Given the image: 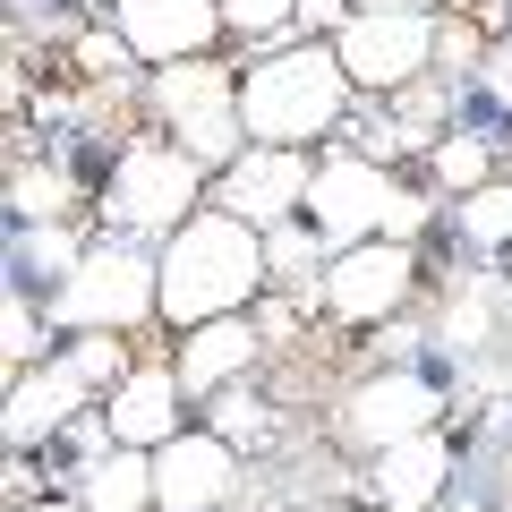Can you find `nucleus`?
I'll return each instance as SVG.
<instances>
[{
    "label": "nucleus",
    "mask_w": 512,
    "mask_h": 512,
    "mask_svg": "<svg viewBox=\"0 0 512 512\" xmlns=\"http://www.w3.org/2000/svg\"><path fill=\"white\" fill-rule=\"evenodd\" d=\"M239 495V444L214 427H180L154 444V512H231Z\"/></svg>",
    "instance_id": "9d476101"
},
{
    "label": "nucleus",
    "mask_w": 512,
    "mask_h": 512,
    "mask_svg": "<svg viewBox=\"0 0 512 512\" xmlns=\"http://www.w3.org/2000/svg\"><path fill=\"white\" fill-rule=\"evenodd\" d=\"M504 376H512V316H504Z\"/></svg>",
    "instance_id": "f704fd0d"
},
{
    "label": "nucleus",
    "mask_w": 512,
    "mask_h": 512,
    "mask_svg": "<svg viewBox=\"0 0 512 512\" xmlns=\"http://www.w3.org/2000/svg\"><path fill=\"white\" fill-rule=\"evenodd\" d=\"M205 427H214V436H231L239 453H265V444H274V402H256L248 376H239V384H222L214 402H205Z\"/></svg>",
    "instance_id": "5701e85b"
},
{
    "label": "nucleus",
    "mask_w": 512,
    "mask_h": 512,
    "mask_svg": "<svg viewBox=\"0 0 512 512\" xmlns=\"http://www.w3.org/2000/svg\"><path fill=\"white\" fill-rule=\"evenodd\" d=\"M299 512H376V504H299Z\"/></svg>",
    "instance_id": "72a5a7b5"
},
{
    "label": "nucleus",
    "mask_w": 512,
    "mask_h": 512,
    "mask_svg": "<svg viewBox=\"0 0 512 512\" xmlns=\"http://www.w3.org/2000/svg\"><path fill=\"white\" fill-rule=\"evenodd\" d=\"M163 325H214V316H239L248 299L274 291V265H265V231L239 222L231 205H197L180 231L163 239Z\"/></svg>",
    "instance_id": "f257e3e1"
},
{
    "label": "nucleus",
    "mask_w": 512,
    "mask_h": 512,
    "mask_svg": "<svg viewBox=\"0 0 512 512\" xmlns=\"http://www.w3.org/2000/svg\"><path fill=\"white\" fill-rule=\"evenodd\" d=\"M427 171H436L453 197H470V188L495 180V146H487V137H470V128H444L436 146H427Z\"/></svg>",
    "instance_id": "b1692460"
},
{
    "label": "nucleus",
    "mask_w": 512,
    "mask_h": 512,
    "mask_svg": "<svg viewBox=\"0 0 512 512\" xmlns=\"http://www.w3.org/2000/svg\"><path fill=\"white\" fill-rule=\"evenodd\" d=\"M350 103H359V86H350L333 35H291L239 69L248 146H316V137H333L350 120Z\"/></svg>",
    "instance_id": "f03ea898"
},
{
    "label": "nucleus",
    "mask_w": 512,
    "mask_h": 512,
    "mask_svg": "<svg viewBox=\"0 0 512 512\" xmlns=\"http://www.w3.org/2000/svg\"><path fill=\"white\" fill-rule=\"evenodd\" d=\"M43 308L60 333H137L146 316H163V256H146V239L111 231L103 248L77 256V274Z\"/></svg>",
    "instance_id": "7ed1b4c3"
},
{
    "label": "nucleus",
    "mask_w": 512,
    "mask_h": 512,
    "mask_svg": "<svg viewBox=\"0 0 512 512\" xmlns=\"http://www.w3.org/2000/svg\"><path fill=\"white\" fill-rule=\"evenodd\" d=\"M444 512H504V504H478V495H461V504H444Z\"/></svg>",
    "instance_id": "473e14b6"
},
{
    "label": "nucleus",
    "mask_w": 512,
    "mask_h": 512,
    "mask_svg": "<svg viewBox=\"0 0 512 512\" xmlns=\"http://www.w3.org/2000/svg\"><path fill=\"white\" fill-rule=\"evenodd\" d=\"M256 359H265V325H256L248 308H239V316H214V325H188L180 350H171V367H180V384H188V402H214L222 384L256 376Z\"/></svg>",
    "instance_id": "2eb2a0df"
},
{
    "label": "nucleus",
    "mask_w": 512,
    "mask_h": 512,
    "mask_svg": "<svg viewBox=\"0 0 512 512\" xmlns=\"http://www.w3.org/2000/svg\"><path fill=\"white\" fill-rule=\"evenodd\" d=\"M453 231H461V248H478V256H504V248H512V180L470 188V197L453 205Z\"/></svg>",
    "instance_id": "412c9836"
},
{
    "label": "nucleus",
    "mask_w": 512,
    "mask_h": 512,
    "mask_svg": "<svg viewBox=\"0 0 512 512\" xmlns=\"http://www.w3.org/2000/svg\"><path fill=\"white\" fill-rule=\"evenodd\" d=\"M504 291H512V248H504Z\"/></svg>",
    "instance_id": "c9c22d12"
},
{
    "label": "nucleus",
    "mask_w": 512,
    "mask_h": 512,
    "mask_svg": "<svg viewBox=\"0 0 512 512\" xmlns=\"http://www.w3.org/2000/svg\"><path fill=\"white\" fill-rule=\"evenodd\" d=\"M77 256H86L77 222H18V231H9V291L52 299L60 282L77 274Z\"/></svg>",
    "instance_id": "f3484780"
},
{
    "label": "nucleus",
    "mask_w": 512,
    "mask_h": 512,
    "mask_svg": "<svg viewBox=\"0 0 512 512\" xmlns=\"http://www.w3.org/2000/svg\"><path fill=\"white\" fill-rule=\"evenodd\" d=\"M478 350H504V325H495V282H461L436 316V359H478Z\"/></svg>",
    "instance_id": "6ab92c4d"
},
{
    "label": "nucleus",
    "mask_w": 512,
    "mask_h": 512,
    "mask_svg": "<svg viewBox=\"0 0 512 512\" xmlns=\"http://www.w3.org/2000/svg\"><path fill=\"white\" fill-rule=\"evenodd\" d=\"M222 26H231L248 52H256V43L274 52V43L299 35V0H222Z\"/></svg>",
    "instance_id": "393cba45"
},
{
    "label": "nucleus",
    "mask_w": 512,
    "mask_h": 512,
    "mask_svg": "<svg viewBox=\"0 0 512 512\" xmlns=\"http://www.w3.org/2000/svg\"><path fill=\"white\" fill-rule=\"evenodd\" d=\"M436 43H444L436 9H359L333 35V52H342V69H350L359 94H402V86H419L436 69Z\"/></svg>",
    "instance_id": "0eeeda50"
},
{
    "label": "nucleus",
    "mask_w": 512,
    "mask_h": 512,
    "mask_svg": "<svg viewBox=\"0 0 512 512\" xmlns=\"http://www.w3.org/2000/svg\"><path fill=\"white\" fill-rule=\"evenodd\" d=\"M308 180H316V163L299 146H248L239 163H222L214 171V197L231 205L239 222H291V214H308Z\"/></svg>",
    "instance_id": "9b49d317"
},
{
    "label": "nucleus",
    "mask_w": 512,
    "mask_h": 512,
    "mask_svg": "<svg viewBox=\"0 0 512 512\" xmlns=\"http://www.w3.org/2000/svg\"><path fill=\"white\" fill-rule=\"evenodd\" d=\"M231 512H239V504H231Z\"/></svg>",
    "instance_id": "e433bc0d"
},
{
    "label": "nucleus",
    "mask_w": 512,
    "mask_h": 512,
    "mask_svg": "<svg viewBox=\"0 0 512 512\" xmlns=\"http://www.w3.org/2000/svg\"><path fill=\"white\" fill-rule=\"evenodd\" d=\"M180 402H188L180 367L146 359V367H128V376L103 393V419H111V436H120V444H146V453H154V444L180 436Z\"/></svg>",
    "instance_id": "dca6fc26"
},
{
    "label": "nucleus",
    "mask_w": 512,
    "mask_h": 512,
    "mask_svg": "<svg viewBox=\"0 0 512 512\" xmlns=\"http://www.w3.org/2000/svg\"><path fill=\"white\" fill-rule=\"evenodd\" d=\"M308 222L325 231V248H359V239H419L427 197L402 188L376 154H325L308 180Z\"/></svg>",
    "instance_id": "20e7f679"
},
{
    "label": "nucleus",
    "mask_w": 512,
    "mask_h": 512,
    "mask_svg": "<svg viewBox=\"0 0 512 512\" xmlns=\"http://www.w3.org/2000/svg\"><path fill=\"white\" fill-rule=\"evenodd\" d=\"M359 9H444V0H359Z\"/></svg>",
    "instance_id": "2f4dec72"
},
{
    "label": "nucleus",
    "mask_w": 512,
    "mask_h": 512,
    "mask_svg": "<svg viewBox=\"0 0 512 512\" xmlns=\"http://www.w3.org/2000/svg\"><path fill=\"white\" fill-rule=\"evenodd\" d=\"M60 359H69L94 393H111V384L128 376V333H69V342H60Z\"/></svg>",
    "instance_id": "a878e982"
},
{
    "label": "nucleus",
    "mask_w": 512,
    "mask_h": 512,
    "mask_svg": "<svg viewBox=\"0 0 512 512\" xmlns=\"http://www.w3.org/2000/svg\"><path fill=\"white\" fill-rule=\"evenodd\" d=\"M205 197V163L171 137H137V146L111 154V180H103V222L120 239H171Z\"/></svg>",
    "instance_id": "423d86ee"
},
{
    "label": "nucleus",
    "mask_w": 512,
    "mask_h": 512,
    "mask_svg": "<svg viewBox=\"0 0 512 512\" xmlns=\"http://www.w3.org/2000/svg\"><path fill=\"white\" fill-rule=\"evenodd\" d=\"M77 495H86L94 512H154V453L146 444H111V453L77 478Z\"/></svg>",
    "instance_id": "a211bd4d"
},
{
    "label": "nucleus",
    "mask_w": 512,
    "mask_h": 512,
    "mask_svg": "<svg viewBox=\"0 0 512 512\" xmlns=\"http://www.w3.org/2000/svg\"><path fill=\"white\" fill-rule=\"evenodd\" d=\"M444 393H453V384H444L436 367H376V376L350 384L342 436L359 444V453H384V444H402V436H427V427H444Z\"/></svg>",
    "instance_id": "6e6552de"
},
{
    "label": "nucleus",
    "mask_w": 512,
    "mask_h": 512,
    "mask_svg": "<svg viewBox=\"0 0 512 512\" xmlns=\"http://www.w3.org/2000/svg\"><path fill=\"white\" fill-rule=\"evenodd\" d=\"M18 512H94L86 495H43V504H18Z\"/></svg>",
    "instance_id": "7c9ffc66"
},
{
    "label": "nucleus",
    "mask_w": 512,
    "mask_h": 512,
    "mask_svg": "<svg viewBox=\"0 0 512 512\" xmlns=\"http://www.w3.org/2000/svg\"><path fill=\"white\" fill-rule=\"evenodd\" d=\"M111 26L128 35V52L171 69V60L214 52L231 26H222V0H111Z\"/></svg>",
    "instance_id": "f8f14e48"
},
{
    "label": "nucleus",
    "mask_w": 512,
    "mask_h": 512,
    "mask_svg": "<svg viewBox=\"0 0 512 512\" xmlns=\"http://www.w3.org/2000/svg\"><path fill=\"white\" fill-rule=\"evenodd\" d=\"M69 171L60 163H35V154H18V180H9V231H18V222H60L69 214Z\"/></svg>",
    "instance_id": "4be33fe9"
},
{
    "label": "nucleus",
    "mask_w": 512,
    "mask_h": 512,
    "mask_svg": "<svg viewBox=\"0 0 512 512\" xmlns=\"http://www.w3.org/2000/svg\"><path fill=\"white\" fill-rule=\"evenodd\" d=\"M359 18V0H299V35H342Z\"/></svg>",
    "instance_id": "cd10ccee"
},
{
    "label": "nucleus",
    "mask_w": 512,
    "mask_h": 512,
    "mask_svg": "<svg viewBox=\"0 0 512 512\" xmlns=\"http://www.w3.org/2000/svg\"><path fill=\"white\" fill-rule=\"evenodd\" d=\"M146 103H154V120H163V137H171V146H188L205 171H222V163H239V154H248L239 69H222L214 52H197V60H171V69H154Z\"/></svg>",
    "instance_id": "39448f33"
},
{
    "label": "nucleus",
    "mask_w": 512,
    "mask_h": 512,
    "mask_svg": "<svg viewBox=\"0 0 512 512\" xmlns=\"http://www.w3.org/2000/svg\"><path fill=\"white\" fill-rule=\"evenodd\" d=\"M444 487H453V436H444V427L367 453V495H376V512H444Z\"/></svg>",
    "instance_id": "ddd939ff"
},
{
    "label": "nucleus",
    "mask_w": 512,
    "mask_h": 512,
    "mask_svg": "<svg viewBox=\"0 0 512 512\" xmlns=\"http://www.w3.org/2000/svg\"><path fill=\"white\" fill-rule=\"evenodd\" d=\"M265 265H274V291H299V299H316V282H325V265H333V248H325V231L316 222H265Z\"/></svg>",
    "instance_id": "aec40b11"
},
{
    "label": "nucleus",
    "mask_w": 512,
    "mask_h": 512,
    "mask_svg": "<svg viewBox=\"0 0 512 512\" xmlns=\"http://www.w3.org/2000/svg\"><path fill=\"white\" fill-rule=\"evenodd\" d=\"M86 410H94V384L52 350L43 367L9 376V453H43V444H52L69 419H86Z\"/></svg>",
    "instance_id": "4468645a"
},
{
    "label": "nucleus",
    "mask_w": 512,
    "mask_h": 512,
    "mask_svg": "<svg viewBox=\"0 0 512 512\" xmlns=\"http://www.w3.org/2000/svg\"><path fill=\"white\" fill-rule=\"evenodd\" d=\"M436 60H444V69H470V60H478V35H470V26H444Z\"/></svg>",
    "instance_id": "c85d7f7f"
},
{
    "label": "nucleus",
    "mask_w": 512,
    "mask_h": 512,
    "mask_svg": "<svg viewBox=\"0 0 512 512\" xmlns=\"http://www.w3.org/2000/svg\"><path fill=\"white\" fill-rule=\"evenodd\" d=\"M478 86H487V94H495V103H512V52H495V60H487V69H478Z\"/></svg>",
    "instance_id": "c756f323"
},
{
    "label": "nucleus",
    "mask_w": 512,
    "mask_h": 512,
    "mask_svg": "<svg viewBox=\"0 0 512 512\" xmlns=\"http://www.w3.org/2000/svg\"><path fill=\"white\" fill-rule=\"evenodd\" d=\"M410 291H419L410 239H359V248H333L325 282H316V308L342 316V325H384L393 308H410Z\"/></svg>",
    "instance_id": "1a4fd4ad"
},
{
    "label": "nucleus",
    "mask_w": 512,
    "mask_h": 512,
    "mask_svg": "<svg viewBox=\"0 0 512 512\" xmlns=\"http://www.w3.org/2000/svg\"><path fill=\"white\" fill-rule=\"evenodd\" d=\"M128 60H137V52H128L120 26H94V35H77V69H86V77H111V69H128Z\"/></svg>",
    "instance_id": "bb28decb"
}]
</instances>
